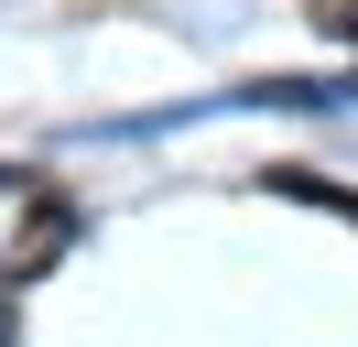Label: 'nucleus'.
<instances>
[{
	"mask_svg": "<svg viewBox=\"0 0 358 347\" xmlns=\"http://www.w3.org/2000/svg\"><path fill=\"white\" fill-rule=\"evenodd\" d=\"M348 120H358V108H348Z\"/></svg>",
	"mask_w": 358,
	"mask_h": 347,
	"instance_id": "f257e3e1",
	"label": "nucleus"
}]
</instances>
